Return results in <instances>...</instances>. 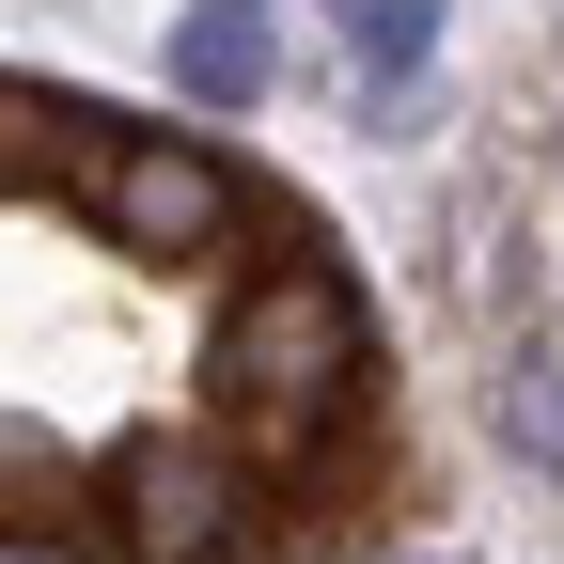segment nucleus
Returning <instances> with one entry per match:
<instances>
[{"label":"nucleus","mask_w":564,"mask_h":564,"mask_svg":"<svg viewBox=\"0 0 564 564\" xmlns=\"http://www.w3.org/2000/svg\"><path fill=\"white\" fill-rule=\"evenodd\" d=\"M0 158H17V188H47V204H79V220L110 236V251H141V267H204L236 220H251V188L204 158L188 126H110V110H79V95H0Z\"/></svg>","instance_id":"f257e3e1"},{"label":"nucleus","mask_w":564,"mask_h":564,"mask_svg":"<svg viewBox=\"0 0 564 564\" xmlns=\"http://www.w3.org/2000/svg\"><path fill=\"white\" fill-rule=\"evenodd\" d=\"M361 299H345V267H267L236 282V314L204 329V408H220V440L251 470H314L345 423H361Z\"/></svg>","instance_id":"f03ea898"},{"label":"nucleus","mask_w":564,"mask_h":564,"mask_svg":"<svg viewBox=\"0 0 564 564\" xmlns=\"http://www.w3.org/2000/svg\"><path fill=\"white\" fill-rule=\"evenodd\" d=\"M110 549L126 564H236L251 549V455L236 440H126L110 455Z\"/></svg>","instance_id":"7ed1b4c3"},{"label":"nucleus","mask_w":564,"mask_h":564,"mask_svg":"<svg viewBox=\"0 0 564 564\" xmlns=\"http://www.w3.org/2000/svg\"><path fill=\"white\" fill-rule=\"evenodd\" d=\"M173 79L188 95H267V0H204V17H188V47H173Z\"/></svg>","instance_id":"20e7f679"},{"label":"nucleus","mask_w":564,"mask_h":564,"mask_svg":"<svg viewBox=\"0 0 564 564\" xmlns=\"http://www.w3.org/2000/svg\"><path fill=\"white\" fill-rule=\"evenodd\" d=\"M423 47H440V0H345V63L361 79H408Z\"/></svg>","instance_id":"39448f33"},{"label":"nucleus","mask_w":564,"mask_h":564,"mask_svg":"<svg viewBox=\"0 0 564 564\" xmlns=\"http://www.w3.org/2000/svg\"><path fill=\"white\" fill-rule=\"evenodd\" d=\"M502 423H518V455H549V470H564V345H533V361H518Z\"/></svg>","instance_id":"423d86ee"}]
</instances>
